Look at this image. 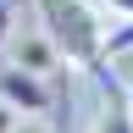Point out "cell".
<instances>
[{
  "label": "cell",
  "mask_w": 133,
  "mask_h": 133,
  "mask_svg": "<svg viewBox=\"0 0 133 133\" xmlns=\"http://www.w3.org/2000/svg\"><path fill=\"white\" fill-rule=\"evenodd\" d=\"M33 22L61 44L66 66H83L105 83V56H111V17L94 0H33Z\"/></svg>",
  "instance_id": "6da1fadb"
},
{
  "label": "cell",
  "mask_w": 133,
  "mask_h": 133,
  "mask_svg": "<svg viewBox=\"0 0 133 133\" xmlns=\"http://www.w3.org/2000/svg\"><path fill=\"white\" fill-rule=\"evenodd\" d=\"M6 61L11 66H22V72H39V78H56L61 66H66V56H61V44L50 39V33L39 28V22H17V33H11V44H6Z\"/></svg>",
  "instance_id": "7a4b0ae2"
},
{
  "label": "cell",
  "mask_w": 133,
  "mask_h": 133,
  "mask_svg": "<svg viewBox=\"0 0 133 133\" xmlns=\"http://www.w3.org/2000/svg\"><path fill=\"white\" fill-rule=\"evenodd\" d=\"M0 100H6L11 111H22V116H44L50 111V100H56V89H50V78L39 72H22V66H0Z\"/></svg>",
  "instance_id": "3957f363"
},
{
  "label": "cell",
  "mask_w": 133,
  "mask_h": 133,
  "mask_svg": "<svg viewBox=\"0 0 133 133\" xmlns=\"http://www.w3.org/2000/svg\"><path fill=\"white\" fill-rule=\"evenodd\" d=\"M89 133H133V105L122 94V78H105V105H100Z\"/></svg>",
  "instance_id": "277c9868"
},
{
  "label": "cell",
  "mask_w": 133,
  "mask_h": 133,
  "mask_svg": "<svg viewBox=\"0 0 133 133\" xmlns=\"http://www.w3.org/2000/svg\"><path fill=\"white\" fill-rule=\"evenodd\" d=\"M11 33H17V6H11V0H0V50L11 44Z\"/></svg>",
  "instance_id": "5b68a950"
},
{
  "label": "cell",
  "mask_w": 133,
  "mask_h": 133,
  "mask_svg": "<svg viewBox=\"0 0 133 133\" xmlns=\"http://www.w3.org/2000/svg\"><path fill=\"white\" fill-rule=\"evenodd\" d=\"M133 50V22H116L111 28V56H128Z\"/></svg>",
  "instance_id": "8992f818"
},
{
  "label": "cell",
  "mask_w": 133,
  "mask_h": 133,
  "mask_svg": "<svg viewBox=\"0 0 133 133\" xmlns=\"http://www.w3.org/2000/svg\"><path fill=\"white\" fill-rule=\"evenodd\" d=\"M100 11L116 17V22H133V0H100Z\"/></svg>",
  "instance_id": "52a82bcc"
},
{
  "label": "cell",
  "mask_w": 133,
  "mask_h": 133,
  "mask_svg": "<svg viewBox=\"0 0 133 133\" xmlns=\"http://www.w3.org/2000/svg\"><path fill=\"white\" fill-rule=\"evenodd\" d=\"M11 133H56V128H50V116H17Z\"/></svg>",
  "instance_id": "ba28073f"
},
{
  "label": "cell",
  "mask_w": 133,
  "mask_h": 133,
  "mask_svg": "<svg viewBox=\"0 0 133 133\" xmlns=\"http://www.w3.org/2000/svg\"><path fill=\"white\" fill-rule=\"evenodd\" d=\"M17 116H22V111H11L6 100H0V133H11V128H17Z\"/></svg>",
  "instance_id": "9c48e42d"
},
{
  "label": "cell",
  "mask_w": 133,
  "mask_h": 133,
  "mask_svg": "<svg viewBox=\"0 0 133 133\" xmlns=\"http://www.w3.org/2000/svg\"><path fill=\"white\" fill-rule=\"evenodd\" d=\"M122 94H128V105H133V72H128V78H122Z\"/></svg>",
  "instance_id": "30bf717a"
}]
</instances>
